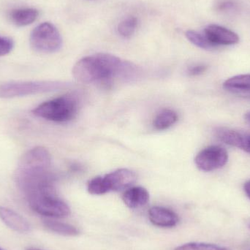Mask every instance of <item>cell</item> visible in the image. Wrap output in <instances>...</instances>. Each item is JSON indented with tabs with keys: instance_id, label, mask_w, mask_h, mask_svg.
I'll return each mask as SVG.
<instances>
[{
	"instance_id": "16",
	"label": "cell",
	"mask_w": 250,
	"mask_h": 250,
	"mask_svg": "<svg viewBox=\"0 0 250 250\" xmlns=\"http://www.w3.org/2000/svg\"><path fill=\"white\" fill-rule=\"evenodd\" d=\"M43 226L50 231L63 236H76L79 234V230L75 226L55 220H43Z\"/></svg>"
},
{
	"instance_id": "1",
	"label": "cell",
	"mask_w": 250,
	"mask_h": 250,
	"mask_svg": "<svg viewBox=\"0 0 250 250\" xmlns=\"http://www.w3.org/2000/svg\"><path fill=\"white\" fill-rule=\"evenodd\" d=\"M73 74L83 83L107 82L112 79L132 81L139 76V68L133 63L122 60L112 54L99 53L83 57L75 64Z\"/></svg>"
},
{
	"instance_id": "13",
	"label": "cell",
	"mask_w": 250,
	"mask_h": 250,
	"mask_svg": "<svg viewBox=\"0 0 250 250\" xmlns=\"http://www.w3.org/2000/svg\"><path fill=\"white\" fill-rule=\"evenodd\" d=\"M123 199L126 207L134 209L144 207L148 202L149 193L145 188L135 187L125 191Z\"/></svg>"
},
{
	"instance_id": "5",
	"label": "cell",
	"mask_w": 250,
	"mask_h": 250,
	"mask_svg": "<svg viewBox=\"0 0 250 250\" xmlns=\"http://www.w3.org/2000/svg\"><path fill=\"white\" fill-rule=\"evenodd\" d=\"M29 42L34 51L42 54H51L60 51L62 38L58 29L49 22L37 26L31 32Z\"/></svg>"
},
{
	"instance_id": "21",
	"label": "cell",
	"mask_w": 250,
	"mask_h": 250,
	"mask_svg": "<svg viewBox=\"0 0 250 250\" xmlns=\"http://www.w3.org/2000/svg\"><path fill=\"white\" fill-rule=\"evenodd\" d=\"M14 46V42L8 37L0 36V57L7 55L11 52Z\"/></svg>"
},
{
	"instance_id": "28",
	"label": "cell",
	"mask_w": 250,
	"mask_h": 250,
	"mask_svg": "<svg viewBox=\"0 0 250 250\" xmlns=\"http://www.w3.org/2000/svg\"><path fill=\"white\" fill-rule=\"evenodd\" d=\"M0 250H3L2 249H1V248H0Z\"/></svg>"
},
{
	"instance_id": "9",
	"label": "cell",
	"mask_w": 250,
	"mask_h": 250,
	"mask_svg": "<svg viewBox=\"0 0 250 250\" xmlns=\"http://www.w3.org/2000/svg\"><path fill=\"white\" fill-rule=\"evenodd\" d=\"M215 135L222 142L243 150L250 154V134L226 127L217 128Z\"/></svg>"
},
{
	"instance_id": "12",
	"label": "cell",
	"mask_w": 250,
	"mask_h": 250,
	"mask_svg": "<svg viewBox=\"0 0 250 250\" xmlns=\"http://www.w3.org/2000/svg\"><path fill=\"white\" fill-rule=\"evenodd\" d=\"M0 219L7 227L15 231L21 233L30 231L31 226L29 222L10 208L0 207Z\"/></svg>"
},
{
	"instance_id": "14",
	"label": "cell",
	"mask_w": 250,
	"mask_h": 250,
	"mask_svg": "<svg viewBox=\"0 0 250 250\" xmlns=\"http://www.w3.org/2000/svg\"><path fill=\"white\" fill-rule=\"evenodd\" d=\"M39 16V11L35 8H18L9 13L12 23L18 26H25L35 22Z\"/></svg>"
},
{
	"instance_id": "27",
	"label": "cell",
	"mask_w": 250,
	"mask_h": 250,
	"mask_svg": "<svg viewBox=\"0 0 250 250\" xmlns=\"http://www.w3.org/2000/svg\"><path fill=\"white\" fill-rule=\"evenodd\" d=\"M248 227H249V229H250V224H249V226H248Z\"/></svg>"
},
{
	"instance_id": "8",
	"label": "cell",
	"mask_w": 250,
	"mask_h": 250,
	"mask_svg": "<svg viewBox=\"0 0 250 250\" xmlns=\"http://www.w3.org/2000/svg\"><path fill=\"white\" fill-rule=\"evenodd\" d=\"M204 34L214 48L220 45H235L239 42L237 34L220 25H208L204 29Z\"/></svg>"
},
{
	"instance_id": "19",
	"label": "cell",
	"mask_w": 250,
	"mask_h": 250,
	"mask_svg": "<svg viewBox=\"0 0 250 250\" xmlns=\"http://www.w3.org/2000/svg\"><path fill=\"white\" fill-rule=\"evenodd\" d=\"M138 25V19L133 16L126 18L118 26V32L121 36L129 38L133 35Z\"/></svg>"
},
{
	"instance_id": "3",
	"label": "cell",
	"mask_w": 250,
	"mask_h": 250,
	"mask_svg": "<svg viewBox=\"0 0 250 250\" xmlns=\"http://www.w3.org/2000/svg\"><path fill=\"white\" fill-rule=\"evenodd\" d=\"M78 101L73 95H66L42 103L32 111L34 115L48 121L66 123L74 118Z\"/></svg>"
},
{
	"instance_id": "25",
	"label": "cell",
	"mask_w": 250,
	"mask_h": 250,
	"mask_svg": "<svg viewBox=\"0 0 250 250\" xmlns=\"http://www.w3.org/2000/svg\"><path fill=\"white\" fill-rule=\"evenodd\" d=\"M245 119L247 122L250 125V112H248L245 114Z\"/></svg>"
},
{
	"instance_id": "10",
	"label": "cell",
	"mask_w": 250,
	"mask_h": 250,
	"mask_svg": "<svg viewBox=\"0 0 250 250\" xmlns=\"http://www.w3.org/2000/svg\"><path fill=\"white\" fill-rule=\"evenodd\" d=\"M51 157L44 147L38 146L26 151L21 157L19 166L26 167H51Z\"/></svg>"
},
{
	"instance_id": "20",
	"label": "cell",
	"mask_w": 250,
	"mask_h": 250,
	"mask_svg": "<svg viewBox=\"0 0 250 250\" xmlns=\"http://www.w3.org/2000/svg\"><path fill=\"white\" fill-rule=\"evenodd\" d=\"M175 250H230L224 247L212 245V244L191 242L177 247Z\"/></svg>"
},
{
	"instance_id": "7",
	"label": "cell",
	"mask_w": 250,
	"mask_h": 250,
	"mask_svg": "<svg viewBox=\"0 0 250 250\" xmlns=\"http://www.w3.org/2000/svg\"><path fill=\"white\" fill-rule=\"evenodd\" d=\"M136 179L135 173L126 168L119 169L102 177L106 193L126 189L135 183Z\"/></svg>"
},
{
	"instance_id": "29",
	"label": "cell",
	"mask_w": 250,
	"mask_h": 250,
	"mask_svg": "<svg viewBox=\"0 0 250 250\" xmlns=\"http://www.w3.org/2000/svg\"><path fill=\"white\" fill-rule=\"evenodd\" d=\"M249 250H250V249Z\"/></svg>"
},
{
	"instance_id": "23",
	"label": "cell",
	"mask_w": 250,
	"mask_h": 250,
	"mask_svg": "<svg viewBox=\"0 0 250 250\" xmlns=\"http://www.w3.org/2000/svg\"><path fill=\"white\" fill-rule=\"evenodd\" d=\"M236 4L233 1L230 0L221 1L217 5V10L221 12H228L230 10H236Z\"/></svg>"
},
{
	"instance_id": "24",
	"label": "cell",
	"mask_w": 250,
	"mask_h": 250,
	"mask_svg": "<svg viewBox=\"0 0 250 250\" xmlns=\"http://www.w3.org/2000/svg\"><path fill=\"white\" fill-rule=\"evenodd\" d=\"M244 190L250 199V180L248 181L244 185Z\"/></svg>"
},
{
	"instance_id": "22",
	"label": "cell",
	"mask_w": 250,
	"mask_h": 250,
	"mask_svg": "<svg viewBox=\"0 0 250 250\" xmlns=\"http://www.w3.org/2000/svg\"><path fill=\"white\" fill-rule=\"evenodd\" d=\"M207 70V66L205 64H196L188 69V74L192 76H200L205 73Z\"/></svg>"
},
{
	"instance_id": "26",
	"label": "cell",
	"mask_w": 250,
	"mask_h": 250,
	"mask_svg": "<svg viewBox=\"0 0 250 250\" xmlns=\"http://www.w3.org/2000/svg\"><path fill=\"white\" fill-rule=\"evenodd\" d=\"M27 250H41L34 249V248H30V249H28Z\"/></svg>"
},
{
	"instance_id": "4",
	"label": "cell",
	"mask_w": 250,
	"mask_h": 250,
	"mask_svg": "<svg viewBox=\"0 0 250 250\" xmlns=\"http://www.w3.org/2000/svg\"><path fill=\"white\" fill-rule=\"evenodd\" d=\"M70 86V83L57 81L10 82L0 85V98L10 99L45 92L60 90Z\"/></svg>"
},
{
	"instance_id": "18",
	"label": "cell",
	"mask_w": 250,
	"mask_h": 250,
	"mask_svg": "<svg viewBox=\"0 0 250 250\" xmlns=\"http://www.w3.org/2000/svg\"><path fill=\"white\" fill-rule=\"evenodd\" d=\"M186 37L192 44L196 45L198 48L205 50L214 49V46L208 42L204 34L194 30H188L186 32Z\"/></svg>"
},
{
	"instance_id": "2",
	"label": "cell",
	"mask_w": 250,
	"mask_h": 250,
	"mask_svg": "<svg viewBox=\"0 0 250 250\" xmlns=\"http://www.w3.org/2000/svg\"><path fill=\"white\" fill-rule=\"evenodd\" d=\"M53 176H42L28 181L21 188L30 208L45 217L64 218L70 215V208L56 193Z\"/></svg>"
},
{
	"instance_id": "6",
	"label": "cell",
	"mask_w": 250,
	"mask_h": 250,
	"mask_svg": "<svg viewBox=\"0 0 250 250\" xmlns=\"http://www.w3.org/2000/svg\"><path fill=\"white\" fill-rule=\"evenodd\" d=\"M229 161V153L220 146H210L201 150L195 158L199 170L210 172L222 168Z\"/></svg>"
},
{
	"instance_id": "17",
	"label": "cell",
	"mask_w": 250,
	"mask_h": 250,
	"mask_svg": "<svg viewBox=\"0 0 250 250\" xmlns=\"http://www.w3.org/2000/svg\"><path fill=\"white\" fill-rule=\"evenodd\" d=\"M178 116L172 110H163L154 120V126L159 130L167 129L177 122Z\"/></svg>"
},
{
	"instance_id": "15",
	"label": "cell",
	"mask_w": 250,
	"mask_h": 250,
	"mask_svg": "<svg viewBox=\"0 0 250 250\" xmlns=\"http://www.w3.org/2000/svg\"><path fill=\"white\" fill-rule=\"evenodd\" d=\"M223 88L241 96L250 93V74L238 75L227 79Z\"/></svg>"
},
{
	"instance_id": "11",
	"label": "cell",
	"mask_w": 250,
	"mask_h": 250,
	"mask_svg": "<svg viewBox=\"0 0 250 250\" xmlns=\"http://www.w3.org/2000/svg\"><path fill=\"white\" fill-rule=\"evenodd\" d=\"M148 214L150 222L157 227L173 228L179 222L178 214L165 207H151Z\"/></svg>"
}]
</instances>
